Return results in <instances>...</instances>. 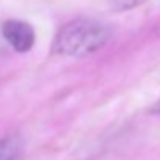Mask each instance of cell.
<instances>
[{
  "label": "cell",
  "instance_id": "5",
  "mask_svg": "<svg viewBox=\"0 0 160 160\" xmlns=\"http://www.w3.org/2000/svg\"><path fill=\"white\" fill-rule=\"evenodd\" d=\"M154 113H157V115H160V101L155 104V107H154V110H152Z\"/></svg>",
  "mask_w": 160,
  "mask_h": 160
},
{
  "label": "cell",
  "instance_id": "3",
  "mask_svg": "<svg viewBox=\"0 0 160 160\" xmlns=\"http://www.w3.org/2000/svg\"><path fill=\"white\" fill-rule=\"evenodd\" d=\"M22 143L18 137L0 138V160H19Z\"/></svg>",
  "mask_w": 160,
  "mask_h": 160
},
{
  "label": "cell",
  "instance_id": "4",
  "mask_svg": "<svg viewBox=\"0 0 160 160\" xmlns=\"http://www.w3.org/2000/svg\"><path fill=\"white\" fill-rule=\"evenodd\" d=\"M146 2L148 0H110V8L115 13H124V11L135 10Z\"/></svg>",
  "mask_w": 160,
  "mask_h": 160
},
{
  "label": "cell",
  "instance_id": "2",
  "mask_svg": "<svg viewBox=\"0 0 160 160\" xmlns=\"http://www.w3.org/2000/svg\"><path fill=\"white\" fill-rule=\"evenodd\" d=\"M2 36L10 44V47L19 53L30 52L36 42L35 28L19 19H8L2 24Z\"/></svg>",
  "mask_w": 160,
  "mask_h": 160
},
{
  "label": "cell",
  "instance_id": "1",
  "mask_svg": "<svg viewBox=\"0 0 160 160\" xmlns=\"http://www.w3.org/2000/svg\"><path fill=\"white\" fill-rule=\"evenodd\" d=\"M110 39V28L96 19L78 18L64 24L55 35L52 52L68 58H85L101 50Z\"/></svg>",
  "mask_w": 160,
  "mask_h": 160
},
{
  "label": "cell",
  "instance_id": "6",
  "mask_svg": "<svg viewBox=\"0 0 160 160\" xmlns=\"http://www.w3.org/2000/svg\"><path fill=\"white\" fill-rule=\"evenodd\" d=\"M155 32H157V35H158V36H160V25H158V27H157V30H155Z\"/></svg>",
  "mask_w": 160,
  "mask_h": 160
}]
</instances>
